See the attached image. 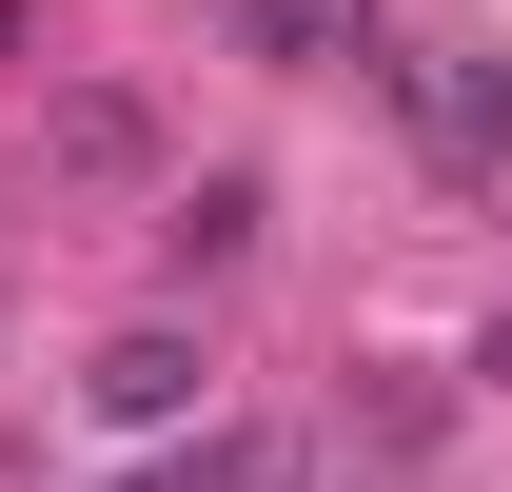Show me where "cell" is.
I'll use <instances>...</instances> for the list:
<instances>
[{
	"label": "cell",
	"mask_w": 512,
	"mask_h": 492,
	"mask_svg": "<svg viewBox=\"0 0 512 492\" xmlns=\"http://www.w3.org/2000/svg\"><path fill=\"white\" fill-rule=\"evenodd\" d=\"M375 99H394L414 138H434V158H453L473 197L512 178V79H493V60H453V40H414V60H375Z\"/></svg>",
	"instance_id": "obj_1"
},
{
	"label": "cell",
	"mask_w": 512,
	"mask_h": 492,
	"mask_svg": "<svg viewBox=\"0 0 512 492\" xmlns=\"http://www.w3.org/2000/svg\"><path fill=\"white\" fill-rule=\"evenodd\" d=\"M217 40H237V60H276V79H316V60H355V40H375V0H217Z\"/></svg>",
	"instance_id": "obj_2"
},
{
	"label": "cell",
	"mask_w": 512,
	"mask_h": 492,
	"mask_svg": "<svg viewBox=\"0 0 512 492\" xmlns=\"http://www.w3.org/2000/svg\"><path fill=\"white\" fill-rule=\"evenodd\" d=\"M256 217H276L256 178H178V197H158V256H178V276H237V256H256Z\"/></svg>",
	"instance_id": "obj_3"
},
{
	"label": "cell",
	"mask_w": 512,
	"mask_h": 492,
	"mask_svg": "<svg viewBox=\"0 0 512 492\" xmlns=\"http://www.w3.org/2000/svg\"><path fill=\"white\" fill-rule=\"evenodd\" d=\"M99 414H119V433L197 414V355H178V335H119V355H99Z\"/></svg>",
	"instance_id": "obj_4"
},
{
	"label": "cell",
	"mask_w": 512,
	"mask_h": 492,
	"mask_svg": "<svg viewBox=\"0 0 512 492\" xmlns=\"http://www.w3.org/2000/svg\"><path fill=\"white\" fill-rule=\"evenodd\" d=\"M158 492H296V453H276V433H237V453H197V473H158Z\"/></svg>",
	"instance_id": "obj_5"
}]
</instances>
